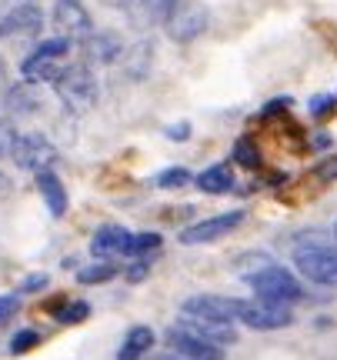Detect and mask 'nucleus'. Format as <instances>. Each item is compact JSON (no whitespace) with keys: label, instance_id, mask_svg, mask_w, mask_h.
Returning <instances> with one entry per match:
<instances>
[{"label":"nucleus","instance_id":"obj_29","mask_svg":"<svg viewBox=\"0 0 337 360\" xmlns=\"http://www.w3.org/2000/svg\"><path fill=\"white\" fill-rule=\"evenodd\" d=\"M13 143H17V134L11 130V124H7V120H0V157L11 154Z\"/></svg>","mask_w":337,"mask_h":360},{"label":"nucleus","instance_id":"obj_34","mask_svg":"<svg viewBox=\"0 0 337 360\" xmlns=\"http://www.w3.org/2000/svg\"><path fill=\"white\" fill-rule=\"evenodd\" d=\"M167 137H170V141H187V137H191V124L184 120V124H174V127H167Z\"/></svg>","mask_w":337,"mask_h":360},{"label":"nucleus","instance_id":"obj_36","mask_svg":"<svg viewBox=\"0 0 337 360\" xmlns=\"http://www.w3.org/2000/svg\"><path fill=\"white\" fill-rule=\"evenodd\" d=\"M104 4H107V7H117V11H127L134 0H104Z\"/></svg>","mask_w":337,"mask_h":360},{"label":"nucleus","instance_id":"obj_26","mask_svg":"<svg viewBox=\"0 0 337 360\" xmlns=\"http://www.w3.org/2000/svg\"><path fill=\"white\" fill-rule=\"evenodd\" d=\"M160 250V233H134V257H151Z\"/></svg>","mask_w":337,"mask_h":360},{"label":"nucleus","instance_id":"obj_40","mask_svg":"<svg viewBox=\"0 0 337 360\" xmlns=\"http://www.w3.org/2000/svg\"><path fill=\"white\" fill-rule=\"evenodd\" d=\"M4 70H7V67H4V57H0V77H4Z\"/></svg>","mask_w":337,"mask_h":360},{"label":"nucleus","instance_id":"obj_22","mask_svg":"<svg viewBox=\"0 0 337 360\" xmlns=\"http://www.w3.org/2000/svg\"><path fill=\"white\" fill-rule=\"evenodd\" d=\"M117 274V267L110 264V260H101V264H91V267H84L77 274V281L80 283H104V281H110Z\"/></svg>","mask_w":337,"mask_h":360},{"label":"nucleus","instance_id":"obj_8","mask_svg":"<svg viewBox=\"0 0 337 360\" xmlns=\"http://www.w3.org/2000/svg\"><path fill=\"white\" fill-rule=\"evenodd\" d=\"M241 307L244 300H234V297H221V294H197L184 300V314L187 317H204V321H241Z\"/></svg>","mask_w":337,"mask_h":360},{"label":"nucleus","instance_id":"obj_31","mask_svg":"<svg viewBox=\"0 0 337 360\" xmlns=\"http://www.w3.org/2000/svg\"><path fill=\"white\" fill-rule=\"evenodd\" d=\"M334 97H331V94H324V97H314L311 101V114L314 117H324V114H331V110H334Z\"/></svg>","mask_w":337,"mask_h":360},{"label":"nucleus","instance_id":"obj_35","mask_svg":"<svg viewBox=\"0 0 337 360\" xmlns=\"http://www.w3.org/2000/svg\"><path fill=\"white\" fill-rule=\"evenodd\" d=\"M11 193V180H7V174L0 170V197H7Z\"/></svg>","mask_w":337,"mask_h":360},{"label":"nucleus","instance_id":"obj_3","mask_svg":"<svg viewBox=\"0 0 337 360\" xmlns=\"http://www.w3.org/2000/svg\"><path fill=\"white\" fill-rule=\"evenodd\" d=\"M247 283L257 290L260 300L294 304V300H300V297H304V287L298 283V277H294L287 267H277V264L264 267L260 274H254V277H247Z\"/></svg>","mask_w":337,"mask_h":360},{"label":"nucleus","instance_id":"obj_30","mask_svg":"<svg viewBox=\"0 0 337 360\" xmlns=\"http://www.w3.org/2000/svg\"><path fill=\"white\" fill-rule=\"evenodd\" d=\"M147 270H151V260H147V257L134 260V264L127 267V281H130V283H141L144 277H147Z\"/></svg>","mask_w":337,"mask_h":360},{"label":"nucleus","instance_id":"obj_4","mask_svg":"<svg viewBox=\"0 0 337 360\" xmlns=\"http://www.w3.org/2000/svg\"><path fill=\"white\" fill-rule=\"evenodd\" d=\"M13 164L20 170H30V174H47V170L57 164V147H53L44 134H20L17 143H13Z\"/></svg>","mask_w":337,"mask_h":360},{"label":"nucleus","instance_id":"obj_38","mask_svg":"<svg viewBox=\"0 0 337 360\" xmlns=\"http://www.w3.org/2000/svg\"><path fill=\"white\" fill-rule=\"evenodd\" d=\"M0 37H7V30H4V13H0Z\"/></svg>","mask_w":337,"mask_h":360},{"label":"nucleus","instance_id":"obj_7","mask_svg":"<svg viewBox=\"0 0 337 360\" xmlns=\"http://www.w3.org/2000/svg\"><path fill=\"white\" fill-rule=\"evenodd\" d=\"M244 210H227V214H217V217H208L194 224V227H184L181 231V244L187 247H201V244H214V240H221L227 237L231 231H237L241 224H244Z\"/></svg>","mask_w":337,"mask_h":360},{"label":"nucleus","instance_id":"obj_17","mask_svg":"<svg viewBox=\"0 0 337 360\" xmlns=\"http://www.w3.org/2000/svg\"><path fill=\"white\" fill-rule=\"evenodd\" d=\"M61 60H53V57H44V53L30 51L24 57V64H20V74H24V80H30V84H47V80H57L61 77Z\"/></svg>","mask_w":337,"mask_h":360},{"label":"nucleus","instance_id":"obj_5","mask_svg":"<svg viewBox=\"0 0 337 360\" xmlns=\"http://www.w3.org/2000/svg\"><path fill=\"white\" fill-rule=\"evenodd\" d=\"M208 27H210L208 7H204L201 0H181L177 13L170 17V24H167V37L174 40V44H191V40H197Z\"/></svg>","mask_w":337,"mask_h":360},{"label":"nucleus","instance_id":"obj_18","mask_svg":"<svg viewBox=\"0 0 337 360\" xmlns=\"http://www.w3.org/2000/svg\"><path fill=\"white\" fill-rule=\"evenodd\" d=\"M37 191H40V197H44L47 210H51V217H64L67 214V191H64V184H61V177H57L53 170L37 174Z\"/></svg>","mask_w":337,"mask_h":360},{"label":"nucleus","instance_id":"obj_14","mask_svg":"<svg viewBox=\"0 0 337 360\" xmlns=\"http://www.w3.org/2000/svg\"><path fill=\"white\" fill-rule=\"evenodd\" d=\"M154 40L141 37L137 44H130L127 51H124V57L117 60L120 64V77L124 80H144L147 74H151V67H154Z\"/></svg>","mask_w":337,"mask_h":360},{"label":"nucleus","instance_id":"obj_6","mask_svg":"<svg viewBox=\"0 0 337 360\" xmlns=\"http://www.w3.org/2000/svg\"><path fill=\"white\" fill-rule=\"evenodd\" d=\"M241 323H247L250 330H281L294 323L291 304H277V300H244L241 307Z\"/></svg>","mask_w":337,"mask_h":360},{"label":"nucleus","instance_id":"obj_2","mask_svg":"<svg viewBox=\"0 0 337 360\" xmlns=\"http://www.w3.org/2000/svg\"><path fill=\"white\" fill-rule=\"evenodd\" d=\"M294 267L311 283L337 287V247L331 244H300L294 250Z\"/></svg>","mask_w":337,"mask_h":360},{"label":"nucleus","instance_id":"obj_1","mask_svg":"<svg viewBox=\"0 0 337 360\" xmlns=\"http://www.w3.org/2000/svg\"><path fill=\"white\" fill-rule=\"evenodd\" d=\"M53 94L70 114H87L97 103L101 87H97V77H94V70L87 64H70L61 70V77L53 80Z\"/></svg>","mask_w":337,"mask_h":360},{"label":"nucleus","instance_id":"obj_25","mask_svg":"<svg viewBox=\"0 0 337 360\" xmlns=\"http://www.w3.org/2000/svg\"><path fill=\"white\" fill-rule=\"evenodd\" d=\"M87 314H91V307L84 300H70V304H64V307L57 310V323H80V321H87Z\"/></svg>","mask_w":337,"mask_h":360},{"label":"nucleus","instance_id":"obj_15","mask_svg":"<svg viewBox=\"0 0 337 360\" xmlns=\"http://www.w3.org/2000/svg\"><path fill=\"white\" fill-rule=\"evenodd\" d=\"M167 344L181 360H224L221 347H210V344H204V340L184 334L181 327H170L167 330Z\"/></svg>","mask_w":337,"mask_h":360},{"label":"nucleus","instance_id":"obj_11","mask_svg":"<svg viewBox=\"0 0 337 360\" xmlns=\"http://www.w3.org/2000/svg\"><path fill=\"white\" fill-rule=\"evenodd\" d=\"M53 24H57V30H61L67 40L94 34L91 11L84 7V0H57V4H53Z\"/></svg>","mask_w":337,"mask_h":360},{"label":"nucleus","instance_id":"obj_39","mask_svg":"<svg viewBox=\"0 0 337 360\" xmlns=\"http://www.w3.org/2000/svg\"><path fill=\"white\" fill-rule=\"evenodd\" d=\"M11 4H13V7H17V4H34V0H11Z\"/></svg>","mask_w":337,"mask_h":360},{"label":"nucleus","instance_id":"obj_12","mask_svg":"<svg viewBox=\"0 0 337 360\" xmlns=\"http://www.w3.org/2000/svg\"><path fill=\"white\" fill-rule=\"evenodd\" d=\"M177 327H181L184 334L210 344V347H231V344H237V330H234L231 323H221V321H204V317H187L184 314L181 321H177Z\"/></svg>","mask_w":337,"mask_h":360},{"label":"nucleus","instance_id":"obj_27","mask_svg":"<svg viewBox=\"0 0 337 360\" xmlns=\"http://www.w3.org/2000/svg\"><path fill=\"white\" fill-rule=\"evenodd\" d=\"M37 344H40L37 330H20V334H13V340H11V354H27V350H34Z\"/></svg>","mask_w":337,"mask_h":360},{"label":"nucleus","instance_id":"obj_37","mask_svg":"<svg viewBox=\"0 0 337 360\" xmlns=\"http://www.w3.org/2000/svg\"><path fill=\"white\" fill-rule=\"evenodd\" d=\"M154 360H181V357H177V354L170 350V354H160V357H154Z\"/></svg>","mask_w":337,"mask_h":360},{"label":"nucleus","instance_id":"obj_28","mask_svg":"<svg viewBox=\"0 0 337 360\" xmlns=\"http://www.w3.org/2000/svg\"><path fill=\"white\" fill-rule=\"evenodd\" d=\"M20 310V294H4L0 297V323H7Z\"/></svg>","mask_w":337,"mask_h":360},{"label":"nucleus","instance_id":"obj_19","mask_svg":"<svg viewBox=\"0 0 337 360\" xmlns=\"http://www.w3.org/2000/svg\"><path fill=\"white\" fill-rule=\"evenodd\" d=\"M151 347H154V330H151V327H134V330L124 337L120 350H117V360H141Z\"/></svg>","mask_w":337,"mask_h":360},{"label":"nucleus","instance_id":"obj_13","mask_svg":"<svg viewBox=\"0 0 337 360\" xmlns=\"http://www.w3.org/2000/svg\"><path fill=\"white\" fill-rule=\"evenodd\" d=\"M4 30L7 37H37L44 30V11L37 4H17L4 13Z\"/></svg>","mask_w":337,"mask_h":360},{"label":"nucleus","instance_id":"obj_21","mask_svg":"<svg viewBox=\"0 0 337 360\" xmlns=\"http://www.w3.org/2000/svg\"><path fill=\"white\" fill-rule=\"evenodd\" d=\"M181 7V0H144V13H147V20L151 24H170V17L177 13Z\"/></svg>","mask_w":337,"mask_h":360},{"label":"nucleus","instance_id":"obj_16","mask_svg":"<svg viewBox=\"0 0 337 360\" xmlns=\"http://www.w3.org/2000/svg\"><path fill=\"white\" fill-rule=\"evenodd\" d=\"M4 107H7V114H11V117H30V114H37V107H40L37 84H30V80L13 84V87L4 94Z\"/></svg>","mask_w":337,"mask_h":360},{"label":"nucleus","instance_id":"obj_24","mask_svg":"<svg viewBox=\"0 0 337 360\" xmlns=\"http://www.w3.org/2000/svg\"><path fill=\"white\" fill-rule=\"evenodd\" d=\"M157 187H164V191H174V187H184V184H191V170L187 167H167L160 170L154 180Z\"/></svg>","mask_w":337,"mask_h":360},{"label":"nucleus","instance_id":"obj_41","mask_svg":"<svg viewBox=\"0 0 337 360\" xmlns=\"http://www.w3.org/2000/svg\"><path fill=\"white\" fill-rule=\"evenodd\" d=\"M334 233H337V227H334Z\"/></svg>","mask_w":337,"mask_h":360},{"label":"nucleus","instance_id":"obj_23","mask_svg":"<svg viewBox=\"0 0 337 360\" xmlns=\"http://www.w3.org/2000/svg\"><path fill=\"white\" fill-rule=\"evenodd\" d=\"M234 160L237 164H244V167H260V150L254 147V141L250 137H241V141L234 143Z\"/></svg>","mask_w":337,"mask_h":360},{"label":"nucleus","instance_id":"obj_20","mask_svg":"<svg viewBox=\"0 0 337 360\" xmlns=\"http://www.w3.org/2000/svg\"><path fill=\"white\" fill-rule=\"evenodd\" d=\"M234 174L227 164H214V167H208L204 174H197V187L204 193H231L234 191Z\"/></svg>","mask_w":337,"mask_h":360},{"label":"nucleus","instance_id":"obj_10","mask_svg":"<svg viewBox=\"0 0 337 360\" xmlns=\"http://www.w3.org/2000/svg\"><path fill=\"white\" fill-rule=\"evenodd\" d=\"M91 254L97 260H114V257H134V233L117 227V224H107L94 233L91 240Z\"/></svg>","mask_w":337,"mask_h":360},{"label":"nucleus","instance_id":"obj_32","mask_svg":"<svg viewBox=\"0 0 337 360\" xmlns=\"http://www.w3.org/2000/svg\"><path fill=\"white\" fill-rule=\"evenodd\" d=\"M40 287H47V274H34V277H27L20 283V294H30V290H40Z\"/></svg>","mask_w":337,"mask_h":360},{"label":"nucleus","instance_id":"obj_33","mask_svg":"<svg viewBox=\"0 0 337 360\" xmlns=\"http://www.w3.org/2000/svg\"><path fill=\"white\" fill-rule=\"evenodd\" d=\"M317 177L321 180H337V157H331V160H324V164L317 167Z\"/></svg>","mask_w":337,"mask_h":360},{"label":"nucleus","instance_id":"obj_9","mask_svg":"<svg viewBox=\"0 0 337 360\" xmlns=\"http://www.w3.org/2000/svg\"><path fill=\"white\" fill-rule=\"evenodd\" d=\"M80 51H84V60H87V67L91 64H117L120 57H124V37L120 34H114V30H94V34H87V37L80 40Z\"/></svg>","mask_w":337,"mask_h":360}]
</instances>
